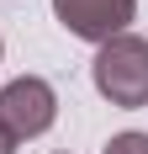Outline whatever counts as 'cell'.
I'll use <instances>...</instances> for the list:
<instances>
[{
  "instance_id": "6da1fadb",
  "label": "cell",
  "mask_w": 148,
  "mask_h": 154,
  "mask_svg": "<svg viewBox=\"0 0 148 154\" xmlns=\"http://www.w3.org/2000/svg\"><path fill=\"white\" fill-rule=\"evenodd\" d=\"M90 80H95V91L122 112H138L148 106V37L138 32H122L111 43H101L95 64H90Z\"/></svg>"
},
{
  "instance_id": "7a4b0ae2",
  "label": "cell",
  "mask_w": 148,
  "mask_h": 154,
  "mask_svg": "<svg viewBox=\"0 0 148 154\" xmlns=\"http://www.w3.org/2000/svg\"><path fill=\"white\" fill-rule=\"evenodd\" d=\"M53 117H58V96H53V85L43 75H21V80H11L0 91V122H5V133L16 143L48 133Z\"/></svg>"
},
{
  "instance_id": "3957f363",
  "label": "cell",
  "mask_w": 148,
  "mask_h": 154,
  "mask_svg": "<svg viewBox=\"0 0 148 154\" xmlns=\"http://www.w3.org/2000/svg\"><path fill=\"white\" fill-rule=\"evenodd\" d=\"M53 16H58L69 37H85V43H111L132 27L138 0H53Z\"/></svg>"
},
{
  "instance_id": "277c9868",
  "label": "cell",
  "mask_w": 148,
  "mask_h": 154,
  "mask_svg": "<svg viewBox=\"0 0 148 154\" xmlns=\"http://www.w3.org/2000/svg\"><path fill=\"white\" fill-rule=\"evenodd\" d=\"M106 154H148V133H117L106 143Z\"/></svg>"
},
{
  "instance_id": "5b68a950",
  "label": "cell",
  "mask_w": 148,
  "mask_h": 154,
  "mask_svg": "<svg viewBox=\"0 0 148 154\" xmlns=\"http://www.w3.org/2000/svg\"><path fill=\"white\" fill-rule=\"evenodd\" d=\"M0 154H16V138L5 133V122H0Z\"/></svg>"
},
{
  "instance_id": "8992f818",
  "label": "cell",
  "mask_w": 148,
  "mask_h": 154,
  "mask_svg": "<svg viewBox=\"0 0 148 154\" xmlns=\"http://www.w3.org/2000/svg\"><path fill=\"white\" fill-rule=\"evenodd\" d=\"M0 53H5V43H0Z\"/></svg>"
}]
</instances>
